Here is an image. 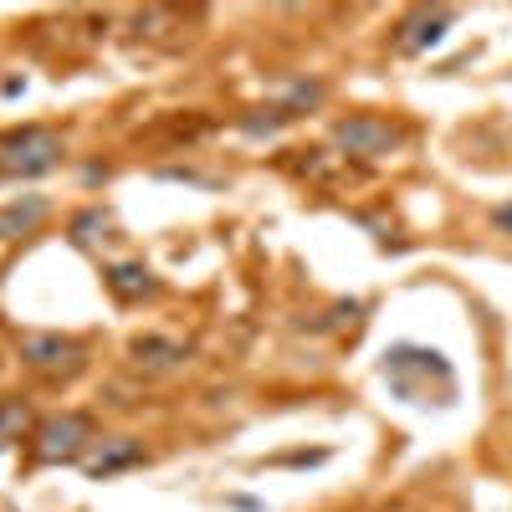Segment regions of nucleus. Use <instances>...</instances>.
Here are the masks:
<instances>
[{"instance_id": "obj_6", "label": "nucleus", "mask_w": 512, "mask_h": 512, "mask_svg": "<svg viewBox=\"0 0 512 512\" xmlns=\"http://www.w3.org/2000/svg\"><path fill=\"white\" fill-rule=\"evenodd\" d=\"M456 21V11H415L405 26H400V36H395V47L400 52H420V47H436V41L446 36V26Z\"/></svg>"}, {"instance_id": "obj_14", "label": "nucleus", "mask_w": 512, "mask_h": 512, "mask_svg": "<svg viewBox=\"0 0 512 512\" xmlns=\"http://www.w3.org/2000/svg\"><path fill=\"white\" fill-rule=\"evenodd\" d=\"M103 226H108V216H103V210H88V216H77V226H72V241H77V246H93V241H98L93 231H103Z\"/></svg>"}, {"instance_id": "obj_10", "label": "nucleus", "mask_w": 512, "mask_h": 512, "mask_svg": "<svg viewBox=\"0 0 512 512\" xmlns=\"http://www.w3.org/2000/svg\"><path fill=\"white\" fill-rule=\"evenodd\" d=\"M41 216H47V200H41V195H26V200H16L11 210H0V236H26Z\"/></svg>"}, {"instance_id": "obj_8", "label": "nucleus", "mask_w": 512, "mask_h": 512, "mask_svg": "<svg viewBox=\"0 0 512 512\" xmlns=\"http://www.w3.org/2000/svg\"><path fill=\"white\" fill-rule=\"evenodd\" d=\"M128 354H134V364H149V369H169V364H180L190 349L175 344V338H159V333H139L134 344H128Z\"/></svg>"}, {"instance_id": "obj_13", "label": "nucleus", "mask_w": 512, "mask_h": 512, "mask_svg": "<svg viewBox=\"0 0 512 512\" xmlns=\"http://www.w3.org/2000/svg\"><path fill=\"white\" fill-rule=\"evenodd\" d=\"M313 103H323V88L318 82H297V88L282 98V108H287V118H297V113H308Z\"/></svg>"}, {"instance_id": "obj_2", "label": "nucleus", "mask_w": 512, "mask_h": 512, "mask_svg": "<svg viewBox=\"0 0 512 512\" xmlns=\"http://www.w3.org/2000/svg\"><path fill=\"white\" fill-rule=\"evenodd\" d=\"M333 144L344 149V159H384L405 144V128L390 118H374V113H354V118H338L333 123Z\"/></svg>"}, {"instance_id": "obj_15", "label": "nucleus", "mask_w": 512, "mask_h": 512, "mask_svg": "<svg viewBox=\"0 0 512 512\" xmlns=\"http://www.w3.org/2000/svg\"><path fill=\"white\" fill-rule=\"evenodd\" d=\"M497 226H502V231H512V205H507L502 216H497Z\"/></svg>"}, {"instance_id": "obj_12", "label": "nucleus", "mask_w": 512, "mask_h": 512, "mask_svg": "<svg viewBox=\"0 0 512 512\" xmlns=\"http://www.w3.org/2000/svg\"><path fill=\"white\" fill-rule=\"evenodd\" d=\"M26 425H31V415H26L21 400H0V446L21 441V436H26Z\"/></svg>"}, {"instance_id": "obj_7", "label": "nucleus", "mask_w": 512, "mask_h": 512, "mask_svg": "<svg viewBox=\"0 0 512 512\" xmlns=\"http://www.w3.org/2000/svg\"><path fill=\"white\" fill-rule=\"evenodd\" d=\"M103 282H108V292L118 297V303H144V297H154V292H159L154 272H149V267H139V262H118V267H108V272H103Z\"/></svg>"}, {"instance_id": "obj_3", "label": "nucleus", "mask_w": 512, "mask_h": 512, "mask_svg": "<svg viewBox=\"0 0 512 512\" xmlns=\"http://www.w3.org/2000/svg\"><path fill=\"white\" fill-rule=\"evenodd\" d=\"M36 461H47V466H57V461H77L82 451H88V441H93V420L88 415H77V410H67V415H52V420H41L36 425Z\"/></svg>"}, {"instance_id": "obj_5", "label": "nucleus", "mask_w": 512, "mask_h": 512, "mask_svg": "<svg viewBox=\"0 0 512 512\" xmlns=\"http://www.w3.org/2000/svg\"><path fill=\"white\" fill-rule=\"evenodd\" d=\"M149 461V451H144V441H134V436H113V441H103L88 461V477L93 482H103V477H118V472H134V466H144Z\"/></svg>"}, {"instance_id": "obj_1", "label": "nucleus", "mask_w": 512, "mask_h": 512, "mask_svg": "<svg viewBox=\"0 0 512 512\" xmlns=\"http://www.w3.org/2000/svg\"><path fill=\"white\" fill-rule=\"evenodd\" d=\"M57 164H62V134H52V128H16V134L0 139V175L31 180Z\"/></svg>"}, {"instance_id": "obj_9", "label": "nucleus", "mask_w": 512, "mask_h": 512, "mask_svg": "<svg viewBox=\"0 0 512 512\" xmlns=\"http://www.w3.org/2000/svg\"><path fill=\"white\" fill-rule=\"evenodd\" d=\"M134 26H139V36H149V41H175V31H185V11H175V6H149V11L134 16Z\"/></svg>"}, {"instance_id": "obj_4", "label": "nucleus", "mask_w": 512, "mask_h": 512, "mask_svg": "<svg viewBox=\"0 0 512 512\" xmlns=\"http://www.w3.org/2000/svg\"><path fill=\"white\" fill-rule=\"evenodd\" d=\"M21 364H31L36 374H77L88 349L77 338H62V333H21Z\"/></svg>"}, {"instance_id": "obj_11", "label": "nucleus", "mask_w": 512, "mask_h": 512, "mask_svg": "<svg viewBox=\"0 0 512 512\" xmlns=\"http://www.w3.org/2000/svg\"><path fill=\"white\" fill-rule=\"evenodd\" d=\"M282 123H292L282 103H272V108H251V113H241V134H256V139H262V134H277Z\"/></svg>"}]
</instances>
